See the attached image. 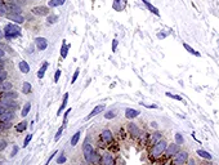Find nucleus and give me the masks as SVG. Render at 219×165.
<instances>
[{
	"instance_id": "41",
	"label": "nucleus",
	"mask_w": 219,
	"mask_h": 165,
	"mask_svg": "<svg viewBox=\"0 0 219 165\" xmlns=\"http://www.w3.org/2000/svg\"><path fill=\"white\" fill-rule=\"evenodd\" d=\"M66 160H67V159H66V156H64V155H61V156L57 159V164H58V165H61V164L66 163Z\"/></svg>"
},
{
	"instance_id": "38",
	"label": "nucleus",
	"mask_w": 219,
	"mask_h": 165,
	"mask_svg": "<svg viewBox=\"0 0 219 165\" xmlns=\"http://www.w3.org/2000/svg\"><path fill=\"white\" fill-rule=\"evenodd\" d=\"M79 74H80V68H76V70H75V72H74V76H72V79H71V84H75L76 79L79 78Z\"/></svg>"
},
{
	"instance_id": "13",
	"label": "nucleus",
	"mask_w": 219,
	"mask_h": 165,
	"mask_svg": "<svg viewBox=\"0 0 219 165\" xmlns=\"http://www.w3.org/2000/svg\"><path fill=\"white\" fill-rule=\"evenodd\" d=\"M13 118H14V112L12 110H7L3 115H0V123H9L13 120Z\"/></svg>"
},
{
	"instance_id": "54",
	"label": "nucleus",
	"mask_w": 219,
	"mask_h": 165,
	"mask_svg": "<svg viewBox=\"0 0 219 165\" xmlns=\"http://www.w3.org/2000/svg\"><path fill=\"white\" fill-rule=\"evenodd\" d=\"M0 63H3V61H2V58H0Z\"/></svg>"
},
{
	"instance_id": "24",
	"label": "nucleus",
	"mask_w": 219,
	"mask_h": 165,
	"mask_svg": "<svg viewBox=\"0 0 219 165\" xmlns=\"http://www.w3.org/2000/svg\"><path fill=\"white\" fill-rule=\"evenodd\" d=\"M67 101H68V93H66V94L63 96V100H62V103H61V107L58 108V112H57L58 116L62 114V111L66 108V104H67Z\"/></svg>"
},
{
	"instance_id": "33",
	"label": "nucleus",
	"mask_w": 219,
	"mask_h": 165,
	"mask_svg": "<svg viewBox=\"0 0 219 165\" xmlns=\"http://www.w3.org/2000/svg\"><path fill=\"white\" fill-rule=\"evenodd\" d=\"M63 129H64V126L62 125V126H61V128H59V129H58V132H57V133H56V137H54V141H56V142H57V141H58V139H59V138H61V137H62V133H63Z\"/></svg>"
},
{
	"instance_id": "53",
	"label": "nucleus",
	"mask_w": 219,
	"mask_h": 165,
	"mask_svg": "<svg viewBox=\"0 0 219 165\" xmlns=\"http://www.w3.org/2000/svg\"><path fill=\"white\" fill-rule=\"evenodd\" d=\"M2 37H3V32L0 31V39H2Z\"/></svg>"
},
{
	"instance_id": "17",
	"label": "nucleus",
	"mask_w": 219,
	"mask_h": 165,
	"mask_svg": "<svg viewBox=\"0 0 219 165\" xmlns=\"http://www.w3.org/2000/svg\"><path fill=\"white\" fill-rule=\"evenodd\" d=\"M7 17H8V19L13 21L14 23H23L25 22V18L22 17L21 14H8Z\"/></svg>"
},
{
	"instance_id": "47",
	"label": "nucleus",
	"mask_w": 219,
	"mask_h": 165,
	"mask_svg": "<svg viewBox=\"0 0 219 165\" xmlns=\"http://www.w3.org/2000/svg\"><path fill=\"white\" fill-rule=\"evenodd\" d=\"M71 112V108H68L67 111L64 112V116H63V126H64V124H66V120H67V116H68V114Z\"/></svg>"
},
{
	"instance_id": "46",
	"label": "nucleus",
	"mask_w": 219,
	"mask_h": 165,
	"mask_svg": "<svg viewBox=\"0 0 219 165\" xmlns=\"http://www.w3.org/2000/svg\"><path fill=\"white\" fill-rule=\"evenodd\" d=\"M57 152H58V151H54V152L52 153V155H50V156H49V159H48V160H47V163H45V165H48L49 163H50V161H52V159H53L54 156H56V155H57Z\"/></svg>"
},
{
	"instance_id": "52",
	"label": "nucleus",
	"mask_w": 219,
	"mask_h": 165,
	"mask_svg": "<svg viewBox=\"0 0 219 165\" xmlns=\"http://www.w3.org/2000/svg\"><path fill=\"white\" fill-rule=\"evenodd\" d=\"M4 70V63H0V71Z\"/></svg>"
},
{
	"instance_id": "3",
	"label": "nucleus",
	"mask_w": 219,
	"mask_h": 165,
	"mask_svg": "<svg viewBox=\"0 0 219 165\" xmlns=\"http://www.w3.org/2000/svg\"><path fill=\"white\" fill-rule=\"evenodd\" d=\"M93 153H94V148L92 146V142L89 138H86L83 143V155L85 159L86 164H92V159H93Z\"/></svg>"
},
{
	"instance_id": "19",
	"label": "nucleus",
	"mask_w": 219,
	"mask_h": 165,
	"mask_svg": "<svg viewBox=\"0 0 219 165\" xmlns=\"http://www.w3.org/2000/svg\"><path fill=\"white\" fill-rule=\"evenodd\" d=\"M48 67H49V63H48V62H44V65L39 68V71H37V79H43V78H44V75H45Z\"/></svg>"
},
{
	"instance_id": "44",
	"label": "nucleus",
	"mask_w": 219,
	"mask_h": 165,
	"mask_svg": "<svg viewBox=\"0 0 219 165\" xmlns=\"http://www.w3.org/2000/svg\"><path fill=\"white\" fill-rule=\"evenodd\" d=\"M186 165H197V163H196V160L193 157H189L187 160V163H186Z\"/></svg>"
},
{
	"instance_id": "51",
	"label": "nucleus",
	"mask_w": 219,
	"mask_h": 165,
	"mask_svg": "<svg viewBox=\"0 0 219 165\" xmlns=\"http://www.w3.org/2000/svg\"><path fill=\"white\" fill-rule=\"evenodd\" d=\"M0 16H2V17H3V16H5V12H4V10H2V9H0Z\"/></svg>"
},
{
	"instance_id": "18",
	"label": "nucleus",
	"mask_w": 219,
	"mask_h": 165,
	"mask_svg": "<svg viewBox=\"0 0 219 165\" xmlns=\"http://www.w3.org/2000/svg\"><path fill=\"white\" fill-rule=\"evenodd\" d=\"M18 68L22 74H29L30 72V65L27 63L26 61H21L18 63Z\"/></svg>"
},
{
	"instance_id": "37",
	"label": "nucleus",
	"mask_w": 219,
	"mask_h": 165,
	"mask_svg": "<svg viewBox=\"0 0 219 165\" xmlns=\"http://www.w3.org/2000/svg\"><path fill=\"white\" fill-rule=\"evenodd\" d=\"M116 111H113V110H111V111H108L107 114H105V118L106 119H113L115 116H116Z\"/></svg>"
},
{
	"instance_id": "34",
	"label": "nucleus",
	"mask_w": 219,
	"mask_h": 165,
	"mask_svg": "<svg viewBox=\"0 0 219 165\" xmlns=\"http://www.w3.org/2000/svg\"><path fill=\"white\" fill-rule=\"evenodd\" d=\"M7 78H8V72H7V71H5V70L0 71V82L5 81V80H7Z\"/></svg>"
},
{
	"instance_id": "23",
	"label": "nucleus",
	"mask_w": 219,
	"mask_h": 165,
	"mask_svg": "<svg viewBox=\"0 0 219 165\" xmlns=\"http://www.w3.org/2000/svg\"><path fill=\"white\" fill-rule=\"evenodd\" d=\"M68 49H70V44L66 43V40H63L62 43V48H61V57L62 58H66L68 54Z\"/></svg>"
},
{
	"instance_id": "32",
	"label": "nucleus",
	"mask_w": 219,
	"mask_h": 165,
	"mask_svg": "<svg viewBox=\"0 0 219 165\" xmlns=\"http://www.w3.org/2000/svg\"><path fill=\"white\" fill-rule=\"evenodd\" d=\"M27 128V121H21L19 124L16 125V130L19 132V133H22V132H25Z\"/></svg>"
},
{
	"instance_id": "42",
	"label": "nucleus",
	"mask_w": 219,
	"mask_h": 165,
	"mask_svg": "<svg viewBox=\"0 0 219 165\" xmlns=\"http://www.w3.org/2000/svg\"><path fill=\"white\" fill-rule=\"evenodd\" d=\"M59 78H61V70H57L56 74H54V82H58Z\"/></svg>"
},
{
	"instance_id": "27",
	"label": "nucleus",
	"mask_w": 219,
	"mask_h": 165,
	"mask_svg": "<svg viewBox=\"0 0 219 165\" xmlns=\"http://www.w3.org/2000/svg\"><path fill=\"white\" fill-rule=\"evenodd\" d=\"M183 47H184V49H186V51H187L188 53H191V54H193V56H196V57H201V54H200L199 52H197V51H195V49H193V48H191V47L188 45V44H186V43H183Z\"/></svg>"
},
{
	"instance_id": "55",
	"label": "nucleus",
	"mask_w": 219,
	"mask_h": 165,
	"mask_svg": "<svg viewBox=\"0 0 219 165\" xmlns=\"http://www.w3.org/2000/svg\"><path fill=\"white\" fill-rule=\"evenodd\" d=\"M85 165H88V164H85Z\"/></svg>"
},
{
	"instance_id": "14",
	"label": "nucleus",
	"mask_w": 219,
	"mask_h": 165,
	"mask_svg": "<svg viewBox=\"0 0 219 165\" xmlns=\"http://www.w3.org/2000/svg\"><path fill=\"white\" fill-rule=\"evenodd\" d=\"M139 114L141 111H138V110H134V108H127L125 110V118L127 119H135L137 116H139Z\"/></svg>"
},
{
	"instance_id": "31",
	"label": "nucleus",
	"mask_w": 219,
	"mask_h": 165,
	"mask_svg": "<svg viewBox=\"0 0 219 165\" xmlns=\"http://www.w3.org/2000/svg\"><path fill=\"white\" fill-rule=\"evenodd\" d=\"M175 143L179 145L180 147L183 146V143H184V137L180 134V133H175Z\"/></svg>"
},
{
	"instance_id": "11",
	"label": "nucleus",
	"mask_w": 219,
	"mask_h": 165,
	"mask_svg": "<svg viewBox=\"0 0 219 165\" xmlns=\"http://www.w3.org/2000/svg\"><path fill=\"white\" fill-rule=\"evenodd\" d=\"M105 108H106V104H105V103L97 104V106H96V107H94V108H93L92 111H90V114H89V115H86V116H85V119H84V120H85V121H86V120H90L92 118L97 116L98 114H101V112H102V111H103V110H105Z\"/></svg>"
},
{
	"instance_id": "26",
	"label": "nucleus",
	"mask_w": 219,
	"mask_h": 165,
	"mask_svg": "<svg viewBox=\"0 0 219 165\" xmlns=\"http://www.w3.org/2000/svg\"><path fill=\"white\" fill-rule=\"evenodd\" d=\"M5 9H8L12 14H21V9H19L18 7H16V5H13V4L7 5V7H5Z\"/></svg>"
},
{
	"instance_id": "1",
	"label": "nucleus",
	"mask_w": 219,
	"mask_h": 165,
	"mask_svg": "<svg viewBox=\"0 0 219 165\" xmlns=\"http://www.w3.org/2000/svg\"><path fill=\"white\" fill-rule=\"evenodd\" d=\"M168 146V142L165 139H161L158 141L156 145H153L150 150V159L151 160H157V159H160L164 152H165V148Z\"/></svg>"
},
{
	"instance_id": "48",
	"label": "nucleus",
	"mask_w": 219,
	"mask_h": 165,
	"mask_svg": "<svg viewBox=\"0 0 219 165\" xmlns=\"http://www.w3.org/2000/svg\"><path fill=\"white\" fill-rule=\"evenodd\" d=\"M0 9H2V10L5 9V5H4V3H3V0H0Z\"/></svg>"
},
{
	"instance_id": "50",
	"label": "nucleus",
	"mask_w": 219,
	"mask_h": 165,
	"mask_svg": "<svg viewBox=\"0 0 219 165\" xmlns=\"http://www.w3.org/2000/svg\"><path fill=\"white\" fill-rule=\"evenodd\" d=\"M4 56H5V53H4V51H3V49L0 48V58H3Z\"/></svg>"
},
{
	"instance_id": "10",
	"label": "nucleus",
	"mask_w": 219,
	"mask_h": 165,
	"mask_svg": "<svg viewBox=\"0 0 219 165\" xmlns=\"http://www.w3.org/2000/svg\"><path fill=\"white\" fill-rule=\"evenodd\" d=\"M0 106L13 111L14 108L18 107V103L16 102V100H5V98H2V100H0Z\"/></svg>"
},
{
	"instance_id": "2",
	"label": "nucleus",
	"mask_w": 219,
	"mask_h": 165,
	"mask_svg": "<svg viewBox=\"0 0 219 165\" xmlns=\"http://www.w3.org/2000/svg\"><path fill=\"white\" fill-rule=\"evenodd\" d=\"M21 29L16 25V23H8L4 27V36L7 39H13V37H17L21 35Z\"/></svg>"
},
{
	"instance_id": "35",
	"label": "nucleus",
	"mask_w": 219,
	"mask_h": 165,
	"mask_svg": "<svg viewBox=\"0 0 219 165\" xmlns=\"http://www.w3.org/2000/svg\"><path fill=\"white\" fill-rule=\"evenodd\" d=\"M165 94H166V97H170V98H173V100H177V101H183V98L180 97V96H175V94H172L170 92H166Z\"/></svg>"
},
{
	"instance_id": "9",
	"label": "nucleus",
	"mask_w": 219,
	"mask_h": 165,
	"mask_svg": "<svg viewBox=\"0 0 219 165\" xmlns=\"http://www.w3.org/2000/svg\"><path fill=\"white\" fill-rule=\"evenodd\" d=\"M127 128H128V133H129V135L131 137V138H137V137H139L142 134L139 126L137 125L135 123H129Z\"/></svg>"
},
{
	"instance_id": "40",
	"label": "nucleus",
	"mask_w": 219,
	"mask_h": 165,
	"mask_svg": "<svg viewBox=\"0 0 219 165\" xmlns=\"http://www.w3.org/2000/svg\"><path fill=\"white\" fill-rule=\"evenodd\" d=\"M7 141L5 139H3V138H0V151H3V150H5V147H7Z\"/></svg>"
},
{
	"instance_id": "30",
	"label": "nucleus",
	"mask_w": 219,
	"mask_h": 165,
	"mask_svg": "<svg viewBox=\"0 0 219 165\" xmlns=\"http://www.w3.org/2000/svg\"><path fill=\"white\" fill-rule=\"evenodd\" d=\"M30 110H31V103H30V102H27L25 106H23V108H22V112H21L22 118H26V116H27V114L30 112Z\"/></svg>"
},
{
	"instance_id": "21",
	"label": "nucleus",
	"mask_w": 219,
	"mask_h": 165,
	"mask_svg": "<svg viewBox=\"0 0 219 165\" xmlns=\"http://www.w3.org/2000/svg\"><path fill=\"white\" fill-rule=\"evenodd\" d=\"M142 2H143V4L146 5L147 8H148V10H151V12L155 14V16H160V12H158V9H157L156 7H153L151 3H148V0H142Z\"/></svg>"
},
{
	"instance_id": "7",
	"label": "nucleus",
	"mask_w": 219,
	"mask_h": 165,
	"mask_svg": "<svg viewBox=\"0 0 219 165\" xmlns=\"http://www.w3.org/2000/svg\"><path fill=\"white\" fill-rule=\"evenodd\" d=\"M101 165H116V159L111 152H105L101 155Z\"/></svg>"
},
{
	"instance_id": "25",
	"label": "nucleus",
	"mask_w": 219,
	"mask_h": 165,
	"mask_svg": "<svg viewBox=\"0 0 219 165\" xmlns=\"http://www.w3.org/2000/svg\"><path fill=\"white\" fill-rule=\"evenodd\" d=\"M80 135H81V132H80V130H78V132H76V133L72 135V138H71V146H72V147H75L76 145L79 143Z\"/></svg>"
},
{
	"instance_id": "4",
	"label": "nucleus",
	"mask_w": 219,
	"mask_h": 165,
	"mask_svg": "<svg viewBox=\"0 0 219 165\" xmlns=\"http://www.w3.org/2000/svg\"><path fill=\"white\" fill-rule=\"evenodd\" d=\"M188 159H189V153L187 151L180 150L178 153H175V155L172 157L170 165H186Z\"/></svg>"
},
{
	"instance_id": "43",
	"label": "nucleus",
	"mask_w": 219,
	"mask_h": 165,
	"mask_svg": "<svg viewBox=\"0 0 219 165\" xmlns=\"http://www.w3.org/2000/svg\"><path fill=\"white\" fill-rule=\"evenodd\" d=\"M117 44H119L117 39H113V40H112V52H116V49H117Z\"/></svg>"
},
{
	"instance_id": "29",
	"label": "nucleus",
	"mask_w": 219,
	"mask_h": 165,
	"mask_svg": "<svg viewBox=\"0 0 219 165\" xmlns=\"http://www.w3.org/2000/svg\"><path fill=\"white\" fill-rule=\"evenodd\" d=\"M31 84L29 81H25L23 82V85H22V93H23V94H29V93L31 92Z\"/></svg>"
},
{
	"instance_id": "45",
	"label": "nucleus",
	"mask_w": 219,
	"mask_h": 165,
	"mask_svg": "<svg viewBox=\"0 0 219 165\" xmlns=\"http://www.w3.org/2000/svg\"><path fill=\"white\" fill-rule=\"evenodd\" d=\"M17 152H18V147H17V146H13V150H12V152H10V157H14Z\"/></svg>"
},
{
	"instance_id": "15",
	"label": "nucleus",
	"mask_w": 219,
	"mask_h": 165,
	"mask_svg": "<svg viewBox=\"0 0 219 165\" xmlns=\"http://www.w3.org/2000/svg\"><path fill=\"white\" fill-rule=\"evenodd\" d=\"M2 98H5V100H17L18 98V93L13 92V90H8L2 93Z\"/></svg>"
},
{
	"instance_id": "22",
	"label": "nucleus",
	"mask_w": 219,
	"mask_h": 165,
	"mask_svg": "<svg viewBox=\"0 0 219 165\" xmlns=\"http://www.w3.org/2000/svg\"><path fill=\"white\" fill-rule=\"evenodd\" d=\"M12 82H9V81H3V82H0V93H4V92H8L12 89Z\"/></svg>"
},
{
	"instance_id": "36",
	"label": "nucleus",
	"mask_w": 219,
	"mask_h": 165,
	"mask_svg": "<svg viewBox=\"0 0 219 165\" xmlns=\"http://www.w3.org/2000/svg\"><path fill=\"white\" fill-rule=\"evenodd\" d=\"M58 21V16H48V23H56V22Z\"/></svg>"
},
{
	"instance_id": "39",
	"label": "nucleus",
	"mask_w": 219,
	"mask_h": 165,
	"mask_svg": "<svg viewBox=\"0 0 219 165\" xmlns=\"http://www.w3.org/2000/svg\"><path fill=\"white\" fill-rule=\"evenodd\" d=\"M31 139H32V134H27V137H26L25 141H23V147H27V145L30 143Z\"/></svg>"
},
{
	"instance_id": "28",
	"label": "nucleus",
	"mask_w": 219,
	"mask_h": 165,
	"mask_svg": "<svg viewBox=\"0 0 219 165\" xmlns=\"http://www.w3.org/2000/svg\"><path fill=\"white\" fill-rule=\"evenodd\" d=\"M66 3V0H49V7H53V8H57V7H61Z\"/></svg>"
},
{
	"instance_id": "12",
	"label": "nucleus",
	"mask_w": 219,
	"mask_h": 165,
	"mask_svg": "<svg viewBox=\"0 0 219 165\" xmlns=\"http://www.w3.org/2000/svg\"><path fill=\"white\" fill-rule=\"evenodd\" d=\"M35 47L39 49V51H45L48 48V40L45 37H36L35 39Z\"/></svg>"
},
{
	"instance_id": "6",
	"label": "nucleus",
	"mask_w": 219,
	"mask_h": 165,
	"mask_svg": "<svg viewBox=\"0 0 219 165\" xmlns=\"http://www.w3.org/2000/svg\"><path fill=\"white\" fill-rule=\"evenodd\" d=\"M99 138H101V142L105 146H109L113 142V134H112V132L109 129H103L101 132Z\"/></svg>"
},
{
	"instance_id": "16",
	"label": "nucleus",
	"mask_w": 219,
	"mask_h": 165,
	"mask_svg": "<svg viewBox=\"0 0 219 165\" xmlns=\"http://www.w3.org/2000/svg\"><path fill=\"white\" fill-rule=\"evenodd\" d=\"M32 13L37 14V16H47L48 14V8L43 7V5H40V7H35V8H32Z\"/></svg>"
},
{
	"instance_id": "49",
	"label": "nucleus",
	"mask_w": 219,
	"mask_h": 165,
	"mask_svg": "<svg viewBox=\"0 0 219 165\" xmlns=\"http://www.w3.org/2000/svg\"><path fill=\"white\" fill-rule=\"evenodd\" d=\"M5 111H7V108H4V107H2V106H0V115H3Z\"/></svg>"
},
{
	"instance_id": "5",
	"label": "nucleus",
	"mask_w": 219,
	"mask_h": 165,
	"mask_svg": "<svg viewBox=\"0 0 219 165\" xmlns=\"http://www.w3.org/2000/svg\"><path fill=\"white\" fill-rule=\"evenodd\" d=\"M180 151V146L177 145V143H170V145H168L166 148H165V152H164V159H172L175 153H178Z\"/></svg>"
},
{
	"instance_id": "8",
	"label": "nucleus",
	"mask_w": 219,
	"mask_h": 165,
	"mask_svg": "<svg viewBox=\"0 0 219 165\" xmlns=\"http://www.w3.org/2000/svg\"><path fill=\"white\" fill-rule=\"evenodd\" d=\"M162 139V133L160 130H156V132H153V133L151 135H148V138H147V145L148 146H153V145H156L158 141H161Z\"/></svg>"
},
{
	"instance_id": "20",
	"label": "nucleus",
	"mask_w": 219,
	"mask_h": 165,
	"mask_svg": "<svg viewBox=\"0 0 219 165\" xmlns=\"http://www.w3.org/2000/svg\"><path fill=\"white\" fill-rule=\"evenodd\" d=\"M196 153H197V155H199L200 157L205 159V160H213V155H210V153L207 152V151H205V150H197Z\"/></svg>"
}]
</instances>
